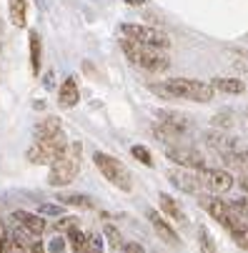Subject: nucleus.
Returning <instances> with one entry per match:
<instances>
[{
	"mask_svg": "<svg viewBox=\"0 0 248 253\" xmlns=\"http://www.w3.org/2000/svg\"><path fill=\"white\" fill-rule=\"evenodd\" d=\"M13 221H15V223H20L23 228H28L33 236H43V233H45V228H48V223H45V218H43L41 213L15 211V213H13Z\"/></svg>",
	"mask_w": 248,
	"mask_h": 253,
	"instance_id": "nucleus-12",
	"label": "nucleus"
},
{
	"mask_svg": "<svg viewBox=\"0 0 248 253\" xmlns=\"http://www.w3.org/2000/svg\"><path fill=\"white\" fill-rule=\"evenodd\" d=\"M8 253H28V248H25V246H18V243H10Z\"/></svg>",
	"mask_w": 248,
	"mask_h": 253,
	"instance_id": "nucleus-38",
	"label": "nucleus"
},
{
	"mask_svg": "<svg viewBox=\"0 0 248 253\" xmlns=\"http://www.w3.org/2000/svg\"><path fill=\"white\" fill-rule=\"evenodd\" d=\"M76 226H78L76 215H60V221L55 223V231H58V233H68L70 228H76Z\"/></svg>",
	"mask_w": 248,
	"mask_h": 253,
	"instance_id": "nucleus-30",
	"label": "nucleus"
},
{
	"mask_svg": "<svg viewBox=\"0 0 248 253\" xmlns=\"http://www.w3.org/2000/svg\"><path fill=\"white\" fill-rule=\"evenodd\" d=\"M93 163H95V168L103 173V178L111 180L116 188H121V191H130V188H133L130 173H128V168H125L118 158L103 153V151H95V153H93Z\"/></svg>",
	"mask_w": 248,
	"mask_h": 253,
	"instance_id": "nucleus-4",
	"label": "nucleus"
},
{
	"mask_svg": "<svg viewBox=\"0 0 248 253\" xmlns=\"http://www.w3.org/2000/svg\"><path fill=\"white\" fill-rule=\"evenodd\" d=\"M238 188H241L243 193H248V173H243V175H241V180H238Z\"/></svg>",
	"mask_w": 248,
	"mask_h": 253,
	"instance_id": "nucleus-37",
	"label": "nucleus"
},
{
	"mask_svg": "<svg viewBox=\"0 0 248 253\" xmlns=\"http://www.w3.org/2000/svg\"><path fill=\"white\" fill-rule=\"evenodd\" d=\"M168 180H170V183L175 186V188H181L183 193H198V188L203 186L201 183V175L198 173H191L188 168H170L168 173Z\"/></svg>",
	"mask_w": 248,
	"mask_h": 253,
	"instance_id": "nucleus-8",
	"label": "nucleus"
},
{
	"mask_svg": "<svg viewBox=\"0 0 248 253\" xmlns=\"http://www.w3.org/2000/svg\"><path fill=\"white\" fill-rule=\"evenodd\" d=\"M206 143H208L210 148H216L221 156H226V153H231V151L238 148L236 138H228L226 133H206Z\"/></svg>",
	"mask_w": 248,
	"mask_h": 253,
	"instance_id": "nucleus-16",
	"label": "nucleus"
},
{
	"mask_svg": "<svg viewBox=\"0 0 248 253\" xmlns=\"http://www.w3.org/2000/svg\"><path fill=\"white\" fill-rule=\"evenodd\" d=\"M226 231L233 236V241H236L238 248H246V251H248V221H243V218L238 221V218H236Z\"/></svg>",
	"mask_w": 248,
	"mask_h": 253,
	"instance_id": "nucleus-19",
	"label": "nucleus"
},
{
	"mask_svg": "<svg viewBox=\"0 0 248 253\" xmlns=\"http://www.w3.org/2000/svg\"><path fill=\"white\" fill-rule=\"evenodd\" d=\"M35 238H38V236H33V233H30L28 228H23L20 223L10 231V241H13V243H18V246H25V248H28V246L35 241Z\"/></svg>",
	"mask_w": 248,
	"mask_h": 253,
	"instance_id": "nucleus-25",
	"label": "nucleus"
},
{
	"mask_svg": "<svg viewBox=\"0 0 248 253\" xmlns=\"http://www.w3.org/2000/svg\"><path fill=\"white\" fill-rule=\"evenodd\" d=\"M121 251H123V253H143V248H140L138 243H130V241H128V243H123V248H121Z\"/></svg>",
	"mask_w": 248,
	"mask_h": 253,
	"instance_id": "nucleus-36",
	"label": "nucleus"
},
{
	"mask_svg": "<svg viewBox=\"0 0 248 253\" xmlns=\"http://www.w3.org/2000/svg\"><path fill=\"white\" fill-rule=\"evenodd\" d=\"M103 238L108 241V246H111L113 251H121V248H123V243H125V241H123V236H121V231H118L116 226H105V228H103Z\"/></svg>",
	"mask_w": 248,
	"mask_h": 253,
	"instance_id": "nucleus-26",
	"label": "nucleus"
},
{
	"mask_svg": "<svg viewBox=\"0 0 248 253\" xmlns=\"http://www.w3.org/2000/svg\"><path fill=\"white\" fill-rule=\"evenodd\" d=\"M78 98H81L78 83H76L73 76H68V78L63 81L60 90H58V103H60V108H73V105L78 103Z\"/></svg>",
	"mask_w": 248,
	"mask_h": 253,
	"instance_id": "nucleus-14",
	"label": "nucleus"
},
{
	"mask_svg": "<svg viewBox=\"0 0 248 253\" xmlns=\"http://www.w3.org/2000/svg\"><path fill=\"white\" fill-rule=\"evenodd\" d=\"M158 206H161V213L165 215V218L175 221L178 226H188V215H186L183 206H181L178 201H175L173 196H168V193H161V196H158Z\"/></svg>",
	"mask_w": 248,
	"mask_h": 253,
	"instance_id": "nucleus-11",
	"label": "nucleus"
},
{
	"mask_svg": "<svg viewBox=\"0 0 248 253\" xmlns=\"http://www.w3.org/2000/svg\"><path fill=\"white\" fill-rule=\"evenodd\" d=\"M165 156L178 163L183 168H191V170H206V158L196 151V148H183V146H173V148H165Z\"/></svg>",
	"mask_w": 248,
	"mask_h": 253,
	"instance_id": "nucleus-6",
	"label": "nucleus"
},
{
	"mask_svg": "<svg viewBox=\"0 0 248 253\" xmlns=\"http://www.w3.org/2000/svg\"><path fill=\"white\" fill-rule=\"evenodd\" d=\"M68 243H70V248H73V251L78 253V251H83V248H85L88 236H85V233L76 226V228H70V231H68Z\"/></svg>",
	"mask_w": 248,
	"mask_h": 253,
	"instance_id": "nucleus-27",
	"label": "nucleus"
},
{
	"mask_svg": "<svg viewBox=\"0 0 248 253\" xmlns=\"http://www.w3.org/2000/svg\"><path fill=\"white\" fill-rule=\"evenodd\" d=\"M246 41H248V35H246Z\"/></svg>",
	"mask_w": 248,
	"mask_h": 253,
	"instance_id": "nucleus-41",
	"label": "nucleus"
},
{
	"mask_svg": "<svg viewBox=\"0 0 248 253\" xmlns=\"http://www.w3.org/2000/svg\"><path fill=\"white\" fill-rule=\"evenodd\" d=\"M58 201L63 206H76V208H85V211L93 208V198L85 193H63V196H58Z\"/></svg>",
	"mask_w": 248,
	"mask_h": 253,
	"instance_id": "nucleus-23",
	"label": "nucleus"
},
{
	"mask_svg": "<svg viewBox=\"0 0 248 253\" xmlns=\"http://www.w3.org/2000/svg\"><path fill=\"white\" fill-rule=\"evenodd\" d=\"M25 158H28L30 163H35V166H50V163H53V156H50V153L41 146L38 140H35L33 146L25 151Z\"/></svg>",
	"mask_w": 248,
	"mask_h": 253,
	"instance_id": "nucleus-20",
	"label": "nucleus"
},
{
	"mask_svg": "<svg viewBox=\"0 0 248 253\" xmlns=\"http://www.w3.org/2000/svg\"><path fill=\"white\" fill-rule=\"evenodd\" d=\"M148 221H151V226H153V231L158 233V238H161V241H165V243H170V246H181L178 233H175V228L165 221V215H163V213H158V211L148 208Z\"/></svg>",
	"mask_w": 248,
	"mask_h": 253,
	"instance_id": "nucleus-10",
	"label": "nucleus"
},
{
	"mask_svg": "<svg viewBox=\"0 0 248 253\" xmlns=\"http://www.w3.org/2000/svg\"><path fill=\"white\" fill-rule=\"evenodd\" d=\"M28 45H30V68H33V73H38V70H41V60H43V43H41L38 30L28 33Z\"/></svg>",
	"mask_w": 248,
	"mask_h": 253,
	"instance_id": "nucleus-17",
	"label": "nucleus"
},
{
	"mask_svg": "<svg viewBox=\"0 0 248 253\" xmlns=\"http://www.w3.org/2000/svg\"><path fill=\"white\" fill-rule=\"evenodd\" d=\"M201 183L213 193H226L233 186V175L223 168H206L201 170Z\"/></svg>",
	"mask_w": 248,
	"mask_h": 253,
	"instance_id": "nucleus-7",
	"label": "nucleus"
},
{
	"mask_svg": "<svg viewBox=\"0 0 248 253\" xmlns=\"http://www.w3.org/2000/svg\"><path fill=\"white\" fill-rule=\"evenodd\" d=\"M121 48H123V53L128 55V60H130L133 65L143 68V70H151V73H163V70H168V65H170L168 55H165L161 48L135 43V41H130V38H123V41H121Z\"/></svg>",
	"mask_w": 248,
	"mask_h": 253,
	"instance_id": "nucleus-1",
	"label": "nucleus"
},
{
	"mask_svg": "<svg viewBox=\"0 0 248 253\" xmlns=\"http://www.w3.org/2000/svg\"><path fill=\"white\" fill-rule=\"evenodd\" d=\"M33 133H35V140H43V138H53V135L63 133L60 118H55V116H48V118L38 121V123H35V128H33Z\"/></svg>",
	"mask_w": 248,
	"mask_h": 253,
	"instance_id": "nucleus-15",
	"label": "nucleus"
},
{
	"mask_svg": "<svg viewBox=\"0 0 248 253\" xmlns=\"http://www.w3.org/2000/svg\"><path fill=\"white\" fill-rule=\"evenodd\" d=\"M116 253H123V251H116Z\"/></svg>",
	"mask_w": 248,
	"mask_h": 253,
	"instance_id": "nucleus-40",
	"label": "nucleus"
},
{
	"mask_svg": "<svg viewBox=\"0 0 248 253\" xmlns=\"http://www.w3.org/2000/svg\"><path fill=\"white\" fill-rule=\"evenodd\" d=\"M48 251H50V253H65V238L55 236V238L48 243Z\"/></svg>",
	"mask_w": 248,
	"mask_h": 253,
	"instance_id": "nucleus-34",
	"label": "nucleus"
},
{
	"mask_svg": "<svg viewBox=\"0 0 248 253\" xmlns=\"http://www.w3.org/2000/svg\"><path fill=\"white\" fill-rule=\"evenodd\" d=\"M213 123H216L218 128H231V126H233V113H231V111H221V113L213 116Z\"/></svg>",
	"mask_w": 248,
	"mask_h": 253,
	"instance_id": "nucleus-31",
	"label": "nucleus"
},
{
	"mask_svg": "<svg viewBox=\"0 0 248 253\" xmlns=\"http://www.w3.org/2000/svg\"><path fill=\"white\" fill-rule=\"evenodd\" d=\"M81 153H83V146L81 143H68L65 153H60L53 163H50V173H48V183L53 188H60V186H68L73 183L78 170H81Z\"/></svg>",
	"mask_w": 248,
	"mask_h": 253,
	"instance_id": "nucleus-2",
	"label": "nucleus"
},
{
	"mask_svg": "<svg viewBox=\"0 0 248 253\" xmlns=\"http://www.w3.org/2000/svg\"><path fill=\"white\" fill-rule=\"evenodd\" d=\"M88 251L93 253H103V236L100 233H88V243H85Z\"/></svg>",
	"mask_w": 248,
	"mask_h": 253,
	"instance_id": "nucleus-33",
	"label": "nucleus"
},
{
	"mask_svg": "<svg viewBox=\"0 0 248 253\" xmlns=\"http://www.w3.org/2000/svg\"><path fill=\"white\" fill-rule=\"evenodd\" d=\"M163 88L168 90V98H186V100H196V103H208L213 100V85H208L203 81H193V78H170L163 83Z\"/></svg>",
	"mask_w": 248,
	"mask_h": 253,
	"instance_id": "nucleus-3",
	"label": "nucleus"
},
{
	"mask_svg": "<svg viewBox=\"0 0 248 253\" xmlns=\"http://www.w3.org/2000/svg\"><path fill=\"white\" fill-rule=\"evenodd\" d=\"M223 161L231 166V168H236V170H243V173H248V151H243L241 146L236 148V151H231V153H226L223 156Z\"/></svg>",
	"mask_w": 248,
	"mask_h": 253,
	"instance_id": "nucleus-22",
	"label": "nucleus"
},
{
	"mask_svg": "<svg viewBox=\"0 0 248 253\" xmlns=\"http://www.w3.org/2000/svg\"><path fill=\"white\" fill-rule=\"evenodd\" d=\"M198 248H201V253H218L216 241L206 226H198Z\"/></svg>",
	"mask_w": 248,
	"mask_h": 253,
	"instance_id": "nucleus-24",
	"label": "nucleus"
},
{
	"mask_svg": "<svg viewBox=\"0 0 248 253\" xmlns=\"http://www.w3.org/2000/svg\"><path fill=\"white\" fill-rule=\"evenodd\" d=\"M158 123H163V126H168V128H173L175 133H186L188 128H191V118L188 116H183V113H178V111H158Z\"/></svg>",
	"mask_w": 248,
	"mask_h": 253,
	"instance_id": "nucleus-13",
	"label": "nucleus"
},
{
	"mask_svg": "<svg viewBox=\"0 0 248 253\" xmlns=\"http://www.w3.org/2000/svg\"><path fill=\"white\" fill-rule=\"evenodd\" d=\"M28 253H45V246H43V241H38V238H35V241L28 246Z\"/></svg>",
	"mask_w": 248,
	"mask_h": 253,
	"instance_id": "nucleus-35",
	"label": "nucleus"
},
{
	"mask_svg": "<svg viewBox=\"0 0 248 253\" xmlns=\"http://www.w3.org/2000/svg\"><path fill=\"white\" fill-rule=\"evenodd\" d=\"M203 208L208 211V215L213 221H218L223 228H228L238 215H233V211H231V206L226 203V201H221V198H216V196H210V198H206L203 201Z\"/></svg>",
	"mask_w": 248,
	"mask_h": 253,
	"instance_id": "nucleus-9",
	"label": "nucleus"
},
{
	"mask_svg": "<svg viewBox=\"0 0 248 253\" xmlns=\"http://www.w3.org/2000/svg\"><path fill=\"white\" fill-rule=\"evenodd\" d=\"M130 153H133V158H135V161H140L143 166H153V161H151V151H148L146 146H133V148H130Z\"/></svg>",
	"mask_w": 248,
	"mask_h": 253,
	"instance_id": "nucleus-29",
	"label": "nucleus"
},
{
	"mask_svg": "<svg viewBox=\"0 0 248 253\" xmlns=\"http://www.w3.org/2000/svg\"><path fill=\"white\" fill-rule=\"evenodd\" d=\"M28 20V0H10V23L25 28Z\"/></svg>",
	"mask_w": 248,
	"mask_h": 253,
	"instance_id": "nucleus-21",
	"label": "nucleus"
},
{
	"mask_svg": "<svg viewBox=\"0 0 248 253\" xmlns=\"http://www.w3.org/2000/svg\"><path fill=\"white\" fill-rule=\"evenodd\" d=\"M121 33L125 35V38L135 41V43H143V45H153V48H170V38L168 33L158 30V28H151V25H135V23H125L121 25Z\"/></svg>",
	"mask_w": 248,
	"mask_h": 253,
	"instance_id": "nucleus-5",
	"label": "nucleus"
},
{
	"mask_svg": "<svg viewBox=\"0 0 248 253\" xmlns=\"http://www.w3.org/2000/svg\"><path fill=\"white\" fill-rule=\"evenodd\" d=\"M231 211H233V215H238V218L248 221V198H246V196L233 198V201H231Z\"/></svg>",
	"mask_w": 248,
	"mask_h": 253,
	"instance_id": "nucleus-28",
	"label": "nucleus"
},
{
	"mask_svg": "<svg viewBox=\"0 0 248 253\" xmlns=\"http://www.w3.org/2000/svg\"><path fill=\"white\" fill-rule=\"evenodd\" d=\"M210 85H213V90L231 93V95H238V93L246 90L243 81H238V78H213V81H210Z\"/></svg>",
	"mask_w": 248,
	"mask_h": 253,
	"instance_id": "nucleus-18",
	"label": "nucleus"
},
{
	"mask_svg": "<svg viewBox=\"0 0 248 253\" xmlns=\"http://www.w3.org/2000/svg\"><path fill=\"white\" fill-rule=\"evenodd\" d=\"M123 3H128V5H143L146 0H123Z\"/></svg>",
	"mask_w": 248,
	"mask_h": 253,
	"instance_id": "nucleus-39",
	"label": "nucleus"
},
{
	"mask_svg": "<svg viewBox=\"0 0 248 253\" xmlns=\"http://www.w3.org/2000/svg\"><path fill=\"white\" fill-rule=\"evenodd\" d=\"M38 213L41 215H63V206L60 203H41Z\"/></svg>",
	"mask_w": 248,
	"mask_h": 253,
	"instance_id": "nucleus-32",
	"label": "nucleus"
}]
</instances>
